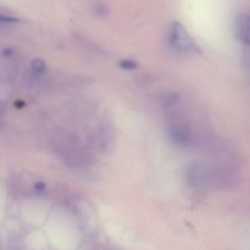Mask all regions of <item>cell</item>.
I'll use <instances>...</instances> for the list:
<instances>
[{"label":"cell","instance_id":"obj_2","mask_svg":"<svg viewBox=\"0 0 250 250\" xmlns=\"http://www.w3.org/2000/svg\"><path fill=\"white\" fill-rule=\"evenodd\" d=\"M236 33L239 41L244 44L249 43V16L247 14H241L237 17Z\"/></svg>","mask_w":250,"mask_h":250},{"label":"cell","instance_id":"obj_6","mask_svg":"<svg viewBox=\"0 0 250 250\" xmlns=\"http://www.w3.org/2000/svg\"><path fill=\"white\" fill-rule=\"evenodd\" d=\"M17 21H19V19H17V17L0 14V24H2V23H14V22H17Z\"/></svg>","mask_w":250,"mask_h":250},{"label":"cell","instance_id":"obj_7","mask_svg":"<svg viewBox=\"0 0 250 250\" xmlns=\"http://www.w3.org/2000/svg\"><path fill=\"white\" fill-rule=\"evenodd\" d=\"M34 188H36L37 190H43L45 189V185H44L43 182H37L36 185H34Z\"/></svg>","mask_w":250,"mask_h":250},{"label":"cell","instance_id":"obj_8","mask_svg":"<svg viewBox=\"0 0 250 250\" xmlns=\"http://www.w3.org/2000/svg\"><path fill=\"white\" fill-rule=\"evenodd\" d=\"M12 53H14V50H11V49H5V50L2 51V54H4L5 56L12 55Z\"/></svg>","mask_w":250,"mask_h":250},{"label":"cell","instance_id":"obj_4","mask_svg":"<svg viewBox=\"0 0 250 250\" xmlns=\"http://www.w3.org/2000/svg\"><path fill=\"white\" fill-rule=\"evenodd\" d=\"M32 70L37 73H43L45 71V62L41 59H36L32 61Z\"/></svg>","mask_w":250,"mask_h":250},{"label":"cell","instance_id":"obj_1","mask_svg":"<svg viewBox=\"0 0 250 250\" xmlns=\"http://www.w3.org/2000/svg\"><path fill=\"white\" fill-rule=\"evenodd\" d=\"M170 41L171 44L178 50H193L197 48L193 39L180 22H173L171 27Z\"/></svg>","mask_w":250,"mask_h":250},{"label":"cell","instance_id":"obj_5","mask_svg":"<svg viewBox=\"0 0 250 250\" xmlns=\"http://www.w3.org/2000/svg\"><path fill=\"white\" fill-rule=\"evenodd\" d=\"M120 65H121V67L125 68V70H136V68L138 67L137 62H134L133 60H122L121 62H120Z\"/></svg>","mask_w":250,"mask_h":250},{"label":"cell","instance_id":"obj_3","mask_svg":"<svg viewBox=\"0 0 250 250\" xmlns=\"http://www.w3.org/2000/svg\"><path fill=\"white\" fill-rule=\"evenodd\" d=\"M170 138L180 146H187L190 143V134L183 128H172L170 131Z\"/></svg>","mask_w":250,"mask_h":250}]
</instances>
